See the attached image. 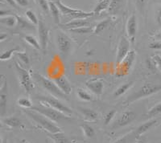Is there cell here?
Masks as SVG:
<instances>
[{
	"label": "cell",
	"instance_id": "obj_37",
	"mask_svg": "<svg viewBox=\"0 0 161 143\" xmlns=\"http://www.w3.org/2000/svg\"><path fill=\"white\" fill-rule=\"evenodd\" d=\"M17 103L19 106H21L22 108L26 109H30L33 107V104L31 102V101L27 97H21L19 99H18Z\"/></svg>",
	"mask_w": 161,
	"mask_h": 143
},
{
	"label": "cell",
	"instance_id": "obj_1",
	"mask_svg": "<svg viewBox=\"0 0 161 143\" xmlns=\"http://www.w3.org/2000/svg\"><path fill=\"white\" fill-rule=\"evenodd\" d=\"M161 91V84H153V83H145L143 85L140 87L136 92L130 94L126 101L123 102V105L127 106V105H130L135 101H137L139 100L143 99V98H146V97H151V96L154 95V94L157 93Z\"/></svg>",
	"mask_w": 161,
	"mask_h": 143
},
{
	"label": "cell",
	"instance_id": "obj_34",
	"mask_svg": "<svg viewBox=\"0 0 161 143\" xmlns=\"http://www.w3.org/2000/svg\"><path fill=\"white\" fill-rule=\"evenodd\" d=\"M17 51H19V49L17 48H12V49L10 50H7V51H3L1 56H0V60L2 61H9V60L11 59V57L14 54H15Z\"/></svg>",
	"mask_w": 161,
	"mask_h": 143
},
{
	"label": "cell",
	"instance_id": "obj_38",
	"mask_svg": "<svg viewBox=\"0 0 161 143\" xmlns=\"http://www.w3.org/2000/svg\"><path fill=\"white\" fill-rule=\"evenodd\" d=\"M25 15L30 23H31V24H34V25H38L39 19L34 11H31V10H28V11L25 12Z\"/></svg>",
	"mask_w": 161,
	"mask_h": 143
},
{
	"label": "cell",
	"instance_id": "obj_29",
	"mask_svg": "<svg viewBox=\"0 0 161 143\" xmlns=\"http://www.w3.org/2000/svg\"><path fill=\"white\" fill-rule=\"evenodd\" d=\"M51 138L53 141H55V143H73L64 134H63L62 132L51 134Z\"/></svg>",
	"mask_w": 161,
	"mask_h": 143
},
{
	"label": "cell",
	"instance_id": "obj_46",
	"mask_svg": "<svg viewBox=\"0 0 161 143\" xmlns=\"http://www.w3.org/2000/svg\"><path fill=\"white\" fill-rule=\"evenodd\" d=\"M4 1H6V3L11 5V7H14L15 8H19V6L17 5L15 0H4Z\"/></svg>",
	"mask_w": 161,
	"mask_h": 143
},
{
	"label": "cell",
	"instance_id": "obj_23",
	"mask_svg": "<svg viewBox=\"0 0 161 143\" xmlns=\"http://www.w3.org/2000/svg\"><path fill=\"white\" fill-rule=\"evenodd\" d=\"M134 83H135L134 81H129V82H126L125 83V84L120 85V86L114 91V97L118 98V97H120L121 96H123V94L126 93L133 86Z\"/></svg>",
	"mask_w": 161,
	"mask_h": 143
},
{
	"label": "cell",
	"instance_id": "obj_52",
	"mask_svg": "<svg viewBox=\"0 0 161 143\" xmlns=\"http://www.w3.org/2000/svg\"><path fill=\"white\" fill-rule=\"evenodd\" d=\"M158 54H159V55L160 56H161V51H159V53H158Z\"/></svg>",
	"mask_w": 161,
	"mask_h": 143
},
{
	"label": "cell",
	"instance_id": "obj_11",
	"mask_svg": "<svg viewBox=\"0 0 161 143\" xmlns=\"http://www.w3.org/2000/svg\"><path fill=\"white\" fill-rule=\"evenodd\" d=\"M136 118V113L129 110V111H125L123 114H121L119 118L114 121V123L111 125V129H119L122 127L130 125L132 121H134Z\"/></svg>",
	"mask_w": 161,
	"mask_h": 143
},
{
	"label": "cell",
	"instance_id": "obj_25",
	"mask_svg": "<svg viewBox=\"0 0 161 143\" xmlns=\"http://www.w3.org/2000/svg\"><path fill=\"white\" fill-rule=\"evenodd\" d=\"M123 3V0H111L110 7L108 8L109 13H110L112 15H116L122 8Z\"/></svg>",
	"mask_w": 161,
	"mask_h": 143
},
{
	"label": "cell",
	"instance_id": "obj_42",
	"mask_svg": "<svg viewBox=\"0 0 161 143\" xmlns=\"http://www.w3.org/2000/svg\"><path fill=\"white\" fill-rule=\"evenodd\" d=\"M153 61H155V64L156 65V68L157 69H159V71L161 72V56L159 55V54H156V55L153 56L152 57Z\"/></svg>",
	"mask_w": 161,
	"mask_h": 143
},
{
	"label": "cell",
	"instance_id": "obj_16",
	"mask_svg": "<svg viewBox=\"0 0 161 143\" xmlns=\"http://www.w3.org/2000/svg\"><path fill=\"white\" fill-rule=\"evenodd\" d=\"M53 81H55V83L57 84V86L59 87V88H60L65 95L68 96L71 93L73 88H72L71 84H70L69 81L67 79V77H66L65 76H59V77L54 78Z\"/></svg>",
	"mask_w": 161,
	"mask_h": 143
},
{
	"label": "cell",
	"instance_id": "obj_53",
	"mask_svg": "<svg viewBox=\"0 0 161 143\" xmlns=\"http://www.w3.org/2000/svg\"><path fill=\"white\" fill-rule=\"evenodd\" d=\"M92 1H95V0H92Z\"/></svg>",
	"mask_w": 161,
	"mask_h": 143
},
{
	"label": "cell",
	"instance_id": "obj_44",
	"mask_svg": "<svg viewBox=\"0 0 161 143\" xmlns=\"http://www.w3.org/2000/svg\"><path fill=\"white\" fill-rule=\"evenodd\" d=\"M17 5L21 8H25L29 5V1L28 0H15Z\"/></svg>",
	"mask_w": 161,
	"mask_h": 143
},
{
	"label": "cell",
	"instance_id": "obj_28",
	"mask_svg": "<svg viewBox=\"0 0 161 143\" xmlns=\"http://www.w3.org/2000/svg\"><path fill=\"white\" fill-rule=\"evenodd\" d=\"M80 130H82L83 134L86 136V138H91L95 135V131L93 130V127L89 124H81L80 125Z\"/></svg>",
	"mask_w": 161,
	"mask_h": 143
},
{
	"label": "cell",
	"instance_id": "obj_2",
	"mask_svg": "<svg viewBox=\"0 0 161 143\" xmlns=\"http://www.w3.org/2000/svg\"><path fill=\"white\" fill-rule=\"evenodd\" d=\"M24 113L31 119H32L36 123H37L39 125H40V127L43 130H45L49 134H54L62 132L61 129L54 121L50 120L49 118H48L44 115L41 114L40 113L35 111V110L33 109H25L24 110Z\"/></svg>",
	"mask_w": 161,
	"mask_h": 143
},
{
	"label": "cell",
	"instance_id": "obj_41",
	"mask_svg": "<svg viewBox=\"0 0 161 143\" xmlns=\"http://www.w3.org/2000/svg\"><path fill=\"white\" fill-rule=\"evenodd\" d=\"M15 55L19 58V60L22 61L24 64H29V57H28V54L24 52V51H17Z\"/></svg>",
	"mask_w": 161,
	"mask_h": 143
},
{
	"label": "cell",
	"instance_id": "obj_26",
	"mask_svg": "<svg viewBox=\"0 0 161 143\" xmlns=\"http://www.w3.org/2000/svg\"><path fill=\"white\" fill-rule=\"evenodd\" d=\"M138 138L136 137V131L134 130L130 132L129 134L124 135L123 138H119V139L116 140V141L113 143H130L133 142L134 141H136V140Z\"/></svg>",
	"mask_w": 161,
	"mask_h": 143
},
{
	"label": "cell",
	"instance_id": "obj_8",
	"mask_svg": "<svg viewBox=\"0 0 161 143\" xmlns=\"http://www.w3.org/2000/svg\"><path fill=\"white\" fill-rule=\"evenodd\" d=\"M56 42L60 55L63 57L67 56L72 48L71 39L63 31H59L56 36Z\"/></svg>",
	"mask_w": 161,
	"mask_h": 143
},
{
	"label": "cell",
	"instance_id": "obj_33",
	"mask_svg": "<svg viewBox=\"0 0 161 143\" xmlns=\"http://www.w3.org/2000/svg\"><path fill=\"white\" fill-rule=\"evenodd\" d=\"M134 2H135V5H136V8L139 11V12L143 16H144L145 13H146L147 0H134Z\"/></svg>",
	"mask_w": 161,
	"mask_h": 143
},
{
	"label": "cell",
	"instance_id": "obj_18",
	"mask_svg": "<svg viewBox=\"0 0 161 143\" xmlns=\"http://www.w3.org/2000/svg\"><path fill=\"white\" fill-rule=\"evenodd\" d=\"M158 119H156V118H154V119H151L149 121H146L143 124L139 125L137 129H136V137L138 138H140L141 136L143 135V134H145L146 132L149 131L152 128H153L155 125H156L158 124Z\"/></svg>",
	"mask_w": 161,
	"mask_h": 143
},
{
	"label": "cell",
	"instance_id": "obj_40",
	"mask_svg": "<svg viewBox=\"0 0 161 143\" xmlns=\"http://www.w3.org/2000/svg\"><path fill=\"white\" fill-rule=\"evenodd\" d=\"M36 2L44 12H49V1L48 0H36Z\"/></svg>",
	"mask_w": 161,
	"mask_h": 143
},
{
	"label": "cell",
	"instance_id": "obj_12",
	"mask_svg": "<svg viewBox=\"0 0 161 143\" xmlns=\"http://www.w3.org/2000/svg\"><path fill=\"white\" fill-rule=\"evenodd\" d=\"M38 35L41 49L44 52H46L48 48V41H49V29L47 27L44 21L39 19L38 24Z\"/></svg>",
	"mask_w": 161,
	"mask_h": 143
},
{
	"label": "cell",
	"instance_id": "obj_48",
	"mask_svg": "<svg viewBox=\"0 0 161 143\" xmlns=\"http://www.w3.org/2000/svg\"><path fill=\"white\" fill-rule=\"evenodd\" d=\"M7 38H8V35L5 33H3V32H2V33L0 34V41L1 42H3V41H4L5 40H7Z\"/></svg>",
	"mask_w": 161,
	"mask_h": 143
},
{
	"label": "cell",
	"instance_id": "obj_24",
	"mask_svg": "<svg viewBox=\"0 0 161 143\" xmlns=\"http://www.w3.org/2000/svg\"><path fill=\"white\" fill-rule=\"evenodd\" d=\"M110 2H111V0H100L93 11L94 15H98L103 11L108 9L109 7H110Z\"/></svg>",
	"mask_w": 161,
	"mask_h": 143
},
{
	"label": "cell",
	"instance_id": "obj_3",
	"mask_svg": "<svg viewBox=\"0 0 161 143\" xmlns=\"http://www.w3.org/2000/svg\"><path fill=\"white\" fill-rule=\"evenodd\" d=\"M30 109H33L35 111L40 113L41 114L44 115L50 120L54 121L55 123H60L61 121H66L71 120V118L69 116H67L62 113L59 112L55 109L52 108V107L48 106V105H44L42 103H40L38 106H33Z\"/></svg>",
	"mask_w": 161,
	"mask_h": 143
},
{
	"label": "cell",
	"instance_id": "obj_47",
	"mask_svg": "<svg viewBox=\"0 0 161 143\" xmlns=\"http://www.w3.org/2000/svg\"><path fill=\"white\" fill-rule=\"evenodd\" d=\"M154 39L156 41H161V31H159L158 33H156V35H154Z\"/></svg>",
	"mask_w": 161,
	"mask_h": 143
},
{
	"label": "cell",
	"instance_id": "obj_51",
	"mask_svg": "<svg viewBox=\"0 0 161 143\" xmlns=\"http://www.w3.org/2000/svg\"><path fill=\"white\" fill-rule=\"evenodd\" d=\"M137 143H144V141H139V142H137Z\"/></svg>",
	"mask_w": 161,
	"mask_h": 143
},
{
	"label": "cell",
	"instance_id": "obj_32",
	"mask_svg": "<svg viewBox=\"0 0 161 143\" xmlns=\"http://www.w3.org/2000/svg\"><path fill=\"white\" fill-rule=\"evenodd\" d=\"M161 114V101H159V103H157L156 105H155L154 106H152L150 109L148 110V112L147 114V116L148 118H152L156 117L157 115Z\"/></svg>",
	"mask_w": 161,
	"mask_h": 143
},
{
	"label": "cell",
	"instance_id": "obj_39",
	"mask_svg": "<svg viewBox=\"0 0 161 143\" xmlns=\"http://www.w3.org/2000/svg\"><path fill=\"white\" fill-rule=\"evenodd\" d=\"M116 115V111L115 110H111L110 112H108L107 114L105 115L104 118V124L105 125H110V122L112 121V120L114 118Z\"/></svg>",
	"mask_w": 161,
	"mask_h": 143
},
{
	"label": "cell",
	"instance_id": "obj_13",
	"mask_svg": "<svg viewBox=\"0 0 161 143\" xmlns=\"http://www.w3.org/2000/svg\"><path fill=\"white\" fill-rule=\"evenodd\" d=\"M126 34L128 36L129 40L130 41L131 44H135L136 42V37L137 34L138 30V20L137 17L135 14H132L127 19L126 25Z\"/></svg>",
	"mask_w": 161,
	"mask_h": 143
},
{
	"label": "cell",
	"instance_id": "obj_45",
	"mask_svg": "<svg viewBox=\"0 0 161 143\" xmlns=\"http://www.w3.org/2000/svg\"><path fill=\"white\" fill-rule=\"evenodd\" d=\"M156 21L158 24L161 26V7H159L156 11Z\"/></svg>",
	"mask_w": 161,
	"mask_h": 143
},
{
	"label": "cell",
	"instance_id": "obj_17",
	"mask_svg": "<svg viewBox=\"0 0 161 143\" xmlns=\"http://www.w3.org/2000/svg\"><path fill=\"white\" fill-rule=\"evenodd\" d=\"M90 24V21L88 19H73V20L69 21L68 23L63 24V27L68 30L76 29V28L88 27Z\"/></svg>",
	"mask_w": 161,
	"mask_h": 143
},
{
	"label": "cell",
	"instance_id": "obj_21",
	"mask_svg": "<svg viewBox=\"0 0 161 143\" xmlns=\"http://www.w3.org/2000/svg\"><path fill=\"white\" fill-rule=\"evenodd\" d=\"M2 122L6 125L11 127V128H16V127L23 126L22 121L17 117L11 116L9 118H5L2 119Z\"/></svg>",
	"mask_w": 161,
	"mask_h": 143
},
{
	"label": "cell",
	"instance_id": "obj_43",
	"mask_svg": "<svg viewBox=\"0 0 161 143\" xmlns=\"http://www.w3.org/2000/svg\"><path fill=\"white\" fill-rule=\"evenodd\" d=\"M149 48L157 51H161V41H154L149 44Z\"/></svg>",
	"mask_w": 161,
	"mask_h": 143
},
{
	"label": "cell",
	"instance_id": "obj_7",
	"mask_svg": "<svg viewBox=\"0 0 161 143\" xmlns=\"http://www.w3.org/2000/svg\"><path fill=\"white\" fill-rule=\"evenodd\" d=\"M57 5L58 6L59 9L60 10V12L62 13L63 15H66V16H69L73 19H89L90 17H92L94 13L93 11L91 12H86V11H83L81 10L74 9V8H71L68 6L64 5L62 3L60 2V0L56 2Z\"/></svg>",
	"mask_w": 161,
	"mask_h": 143
},
{
	"label": "cell",
	"instance_id": "obj_35",
	"mask_svg": "<svg viewBox=\"0 0 161 143\" xmlns=\"http://www.w3.org/2000/svg\"><path fill=\"white\" fill-rule=\"evenodd\" d=\"M17 19H18V24L17 26H19L20 28H23V29H34V24H32L31 23H28V21H26L24 18H22L21 16H19L16 15Z\"/></svg>",
	"mask_w": 161,
	"mask_h": 143
},
{
	"label": "cell",
	"instance_id": "obj_36",
	"mask_svg": "<svg viewBox=\"0 0 161 143\" xmlns=\"http://www.w3.org/2000/svg\"><path fill=\"white\" fill-rule=\"evenodd\" d=\"M94 28L93 27H83V28H76V29H71L69 30L71 32H73L75 34H79V35H84V34H88L90 32L94 31Z\"/></svg>",
	"mask_w": 161,
	"mask_h": 143
},
{
	"label": "cell",
	"instance_id": "obj_10",
	"mask_svg": "<svg viewBox=\"0 0 161 143\" xmlns=\"http://www.w3.org/2000/svg\"><path fill=\"white\" fill-rule=\"evenodd\" d=\"M130 41L128 38L122 35L119 40L117 48V55H116V64H120L123 61L126 55L130 51Z\"/></svg>",
	"mask_w": 161,
	"mask_h": 143
},
{
	"label": "cell",
	"instance_id": "obj_14",
	"mask_svg": "<svg viewBox=\"0 0 161 143\" xmlns=\"http://www.w3.org/2000/svg\"><path fill=\"white\" fill-rule=\"evenodd\" d=\"M86 88L95 96L100 97L103 93L104 83L101 78H92L86 82Z\"/></svg>",
	"mask_w": 161,
	"mask_h": 143
},
{
	"label": "cell",
	"instance_id": "obj_4",
	"mask_svg": "<svg viewBox=\"0 0 161 143\" xmlns=\"http://www.w3.org/2000/svg\"><path fill=\"white\" fill-rule=\"evenodd\" d=\"M36 99L38 100L40 103H42L44 105L55 109L57 111L65 115L70 117L73 114V110L54 96H38Z\"/></svg>",
	"mask_w": 161,
	"mask_h": 143
},
{
	"label": "cell",
	"instance_id": "obj_49",
	"mask_svg": "<svg viewBox=\"0 0 161 143\" xmlns=\"http://www.w3.org/2000/svg\"><path fill=\"white\" fill-rule=\"evenodd\" d=\"M19 143H30V142L28 141H27L26 139H22V140H20Z\"/></svg>",
	"mask_w": 161,
	"mask_h": 143
},
{
	"label": "cell",
	"instance_id": "obj_9",
	"mask_svg": "<svg viewBox=\"0 0 161 143\" xmlns=\"http://www.w3.org/2000/svg\"><path fill=\"white\" fill-rule=\"evenodd\" d=\"M136 58V51L135 50H130L126 55L123 61L120 64H117V76L123 77L128 73L130 69L131 68Z\"/></svg>",
	"mask_w": 161,
	"mask_h": 143
},
{
	"label": "cell",
	"instance_id": "obj_15",
	"mask_svg": "<svg viewBox=\"0 0 161 143\" xmlns=\"http://www.w3.org/2000/svg\"><path fill=\"white\" fill-rule=\"evenodd\" d=\"M4 76H2L1 80V88H0V115L3 117L7 109V102H8V82Z\"/></svg>",
	"mask_w": 161,
	"mask_h": 143
},
{
	"label": "cell",
	"instance_id": "obj_31",
	"mask_svg": "<svg viewBox=\"0 0 161 143\" xmlns=\"http://www.w3.org/2000/svg\"><path fill=\"white\" fill-rule=\"evenodd\" d=\"M77 97H79V99L84 101H92L93 100V97L90 93L86 91L83 88H78L77 89Z\"/></svg>",
	"mask_w": 161,
	"mask_h": 143
},
{
	"label": "cell",
	"instance_id": "obj_6",
	"mask_svg": "<svg viewBox=\"0 0 161 143\" xmlns=\"http://www.w3.org/2000/svg\"><path fill=\"white\" fill-rule=\"evenodd\" d=\"M34 77L37 80V81L41 84L43 88L46 89L51 94L52 96H54L58 98H62V99H65L66 96L61 90L59 88L57 84L53 80H50L48 77H44V76L41 75V74H35Z\"/></svg>",
	"mask_w": 161,
	"mask_h": 143
},
{
	"label": "cell",
	"instance_id": "obj_30",
	"mask_svg": "<svg viewBox=\"0 0 161 143\" xmlns=\"http://www.w3.org/2000/svg\"><path fill=\"white\" fill-rule=\"evenodd\" d=\"M110 24V20L109 19H106L101 21L100 23H98V24L95 26V28H94L93 33L100 34L102 31H103L104 30H106V28H108Z\"/></svg>",
	"mask_w": 161,
	"mask_h": 143
},
{
	"label": "cell",
	"instance_id": "obj_20",
	"mask_svg": "<svg viewBox=\"0 0 161 143\" xmlns=\"http://www.w3.org/2000/svg\"><path fill=\"white\" fill-rule=\"evenodd\" d=\"M49 11L52 17L56 24H60V10L55 2H49Z\"/></svg>",
	"mask_w": 161,
	"mask_h": 143
},
{
	"label": "cell",
	"instance_id": "obj_19",
	"mask_svg": "<svg viewBox=\"0 0 161 143\" xmlns=\"http://www.w3.org/2000/svg\"><path fill=\"white\" fill-rule=\"evenodd\" d=\"M79 112L81 114L83 119L89 122H94L98 119V114L96 111L91 109L83 108V107H78Z\"/></svg>",
	"mask_w": 161,
	"mask_h": 143
},
{
	"label": "cell",
	"instance_id": "obj_22",
	"mask_svg": "<svg viewBox=\"0 0 161 143\" xmlns=\"http://www.w3.org/2000/svg\"><path fill=\"white\" fill-rule=\"evenodd\" d=\"M0 23L5 26H8L9 28H14L18 24V19L16 15H10L3 16L0 19Z\"/></svg>",
	"mask_w": 161,
	"mask_h": 143
},
{
	"label": "cell",
	"instance_id": "obj_50",
	"mask_svg": "<svg viewBox=\"0 0 161 143\" xmlns=\"http://www.w3.org/2000/svg\"><path fill=\"white\" fill-rule=\"evenodd\" d=\"M48 1H49V2H57V1H59V0H48Z\"/></svg>",
	"mask_w": 161,
	"mask_h": 143
},
{
	"label": "cell",
	"instance_id": "obj_5",
	"mask_svg": "<svg viewBox=\"0 0 161 143\" xmlns=\"http://www.w3.org/2000/svg\"><path fill=\"white\" fill-rule=\"evenodd\" d=\"M15 65L17 74H18L19 81L20 85L27 93L31 94V93L32 92L34 88H35V84L33 83L31 74H30L28 70L23 68L19 63L15 62Z\"/></svg>",
	"mask_w": 161,
	"mask_h": 143
},
{
	"label": "cell",
	"instance_id": "obj_27",
	"mask_svg": "<svg viewBox=\"0 0 161 143\" xmlns=\"http://www.w3.org/2000/svg\"><path fill=\"white\" fill-rule=\"evenodd\" d=\"M24 40L29 44L30 46H31L32 48H35V49H41L40 41H38V40L35 36H33L31 35H26L24 36Z\"/></svg>",
	"mask_w": 161,
	"mask_h": 143
}]
</instances>
